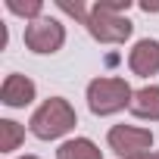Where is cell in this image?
<instances>
[{
	"mask_svg": "<svg viewBox=\"0 0 159 159\" xmlns=\"http://www.w3.org/2000/svg\"><path fill=\"white\" fill-rule=\"evenodd\" d=\"M128 10H131V0H97L84 22L88 34L100 44H125L134 31V25L125 16Z\"/></svg>",
	"mask_w": 159,
	"mask_h": 159,
	"instance_id": "cell-1",
	"label": "cell"
},
{
	"mask_svg": "<svg viewBox=\"0 0 159 159\" xmlns=\"http://www.w3.org/2000/svg\"><path fill=\"white\" fill-rule=\"evenodd\" d=\"M75 125H78V116H75L72 103L62 100V97L44 100V103L31 112V119H28V131H31L38 140H56V137L69 134Z\"/></svg>",
	"mask_w": 159,
	"mask_h": 159,
	"instance_id": "cell-2",
	"label": "cell"
},
{
	"mask_svg": "<svg viewBox=\"0 0 159 159\" xmlns=\"http://www.w3.org/2000/svg\"><path fill=\"white\" fill-rule=\"evenodd\" d=\"M134 100V91L125 78H94L88 84V109L94 116H116L128 109Z\"/></svg>",
	"mask_w": 159,
	"mask_h": 159,
	"instance_id": "cell-3",
	"label": "cell"
},
{
	"mask_svg": "<svg viewBox=\"0 0 159 159\" xmlns=\"http://www.w3.org/2000/svg\"><path fill=\"white\" fill-rule=\"evenodd\" d=\"M106 143L119 159H140L153 147V131L140 125H112L106 131Z\"/></svg>",
	"mask_w": 159,
	"mask_h": 159,
	"instance_id": "cell-4",
	"label": "cell"
},
{
	"mask_svg": "<svg viewBox=\"0 0 159 159\" xmlns=\"http://www.w3.org/2000/svg\"><path fill=\"white\" fill-rule=\"evenodd\" d=\"M66 44V25L53 16H41L25 25V47L31 53H56Z\"/></svg>",
	"mask_w": 159,
	"mask_h": 159,
	"instance_id": "cell-5",
	"label": "cell"
},
{
	"mask_svg": "<svg viewBox=\"0 0 159 159\" xmlns=\"http://www.w3.org/2000/svg\"><path fill=\"white\" fill-rule=\"evenodd\" d=\"M34 97H38V84L28 75L13 72V75L3 78V84H0V103L10 106V109H25Z\"/></svg>",
	"mask_w": 159,
	"mask_h": 159,
	"instance_id": "cell-6",
	"label": "cell"
},
{
	"mask_svg": "<svg viewBox=\"0 0 159 159\" xmlns=\"http://www.w3.org/2000/svg\"><path fill=\"white\" fill-rule=\"evenodd\" d=\"M128 69L137 75V78H150L159 72V41L153 38H143L131 47L128 53Z\"/></svg>",
	"mask_w": 159,
	"mask_h": 159,
	"instance_id": "cell-7",
	"label": "cell"
},
{
	"mask_svg": "<svg viewBox=\"0 0 159 159\" xmlns=\"http://www.w3.org/2000/svg\"><path fill=\"white\" fill-rule=\"evenodd\" d=\"M131 116L143 119V122H159V84H147L140 91H134L131 100Z\"/></svg>",
	"mask_w": 159,
	"mask_h": 159,
	"instance_id": "cell-8",
	"label": "cell"
},
{
	"mask_svg": "<svg viewBox=\"0 0 159 159\" xmlns=\"http://www.w3.org/2000/svg\"><path fill=\"white\" fill-rule=\"evenodd\" d=\"M56 159H103V153L91 137H72V140L59 143Z\"/></svg>",
	"mask_w": 159,
	"mask_h": 159,
	"instance_id": "cell-9",
	"label": "cell"
},
{
	"mask_svg": "<svg viewBox=\"0 0 159 159\" xmlns=\"http://www.w3.org/2000/svg\"><path fill=\"white\" fill-rule=\"evenodd\" d=\"M25 140V128L13 119H0V153H13Z\"/></svg>",
	"mask_w": 159,
	"mask_h": 159,
	"instance_id": "cell-10",
	"label": "cell"
},
{
	"mask_svg": "<svg viewBox=\"0 0 159 159\" xmlns=\"http://www.w3.org/2000/svg\"><path fill=\"white\" fill-rule=\"evenodd\" d=\"M7 10L28 19V22H34V19L44 16V0H7Z\"/></svg>",
	"mask_w": 159,
	"mask_h": 159,
	"instance_id": "cell-11",
	"label": "cell"
},
{
	"mask_svg": "<svg viewBox=\"0 0 159 159\" xmlns=\"http://www.w3.org/2000/svg\"><path fill=\"white\" fill-rule=\"evenodd\" d=\"M56 7H59L62 13H69L72 19H78L81 25H84V22H88V16H91V10L81 3V0H75V3H72V0H56Z\"/></svg>",
	"mask_w": 159,
	"mask_h": 159,
	"instance_id": "cell-12",
	"label": "cell"
},
{
	"mask_svg": "<svg viewBox=\"0 0 159 159\" xmlns=\"http://www.w3.org/2000/svg\"><path fill=\"white\" fill-rule=\"evenodd\" d=\"M143 13H159V3H140Z\"/></svg>",
	"mask_w": 159,
	"mask_h": 159,
	"instance_id": "cell-13",
	"label": "cell"
},
{
	"mask_svg": "<svg viewBox=\"0 0 159 159\" xmlns=\"http://www.w3.org/2000/svg\"><path fill=\"white\" fill-rule=\"evenodd\" d=\"M140 159H159V150H150L147 156H140Z\"/></svg>",
	"mask_w": 159,
	"mask_h": 159,
	"instance_id": "cell-14",
	"label": "cell"
},
{
	"mask_svg": "<svg viewBox=\"0 0 159 159\" xmlns=\"http://www.w3.org/2000/svg\"><path fill=\"white\" fill-rule=\"evenodd\" d=\"M19 159H38V156H19Z\"/></svg>",
	"mask_w": 159,
	"mask_h": 159,
	"instance_id": "cell-15",
	"label": "cell"
}]
</instances>
